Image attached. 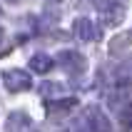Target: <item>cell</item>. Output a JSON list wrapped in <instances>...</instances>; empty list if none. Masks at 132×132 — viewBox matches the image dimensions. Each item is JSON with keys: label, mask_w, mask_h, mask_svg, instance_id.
<instances>
[{"label": "cell", "mask_w": 132, "mask_h": 132, "mask_svg": "<svg viewBox=\"0 0 132 132\" xmlns=\"http://www.w3.org/2000/svg\"><path fill=\"white\" fill-rule=\"evenodd\" d=\"M110 120L100 107H87L82 115V132H110Z\"/></svg>", "instance_id": "cell-1"}, {"label": "cell", "mask_w": 132, "mask_h": 132, "mask_svg": "<svg viewBox=\"0 0 132 132\" xmlns=\"http://www.w3.org/2000/svg\"><path fill=\"white\" fill-rule=\"evenodd\" d=\"M125 13H127V5L125 0H105L102 5H100V15H102V22L105 25H120V22L125 20Z\"/></svg>", "instance_id": "cell-2"}, {"label": "cell", "mask_w": 132, "mask_h": 132, "mask_svg": "<svg viewBox=\"0 0 132 132\" xmlns=\"http://www.w3.org/2000/svg\"><path fill=\"white\" fill-rule=\"evenodd\" d=\"M3 85H5L10 92H28L32 87V80L30 75L20 67H13V70H5L3 72Z\"/></svg>", "instance_id": "cell-3"}, {"label": "cell", "mask_w": 132, "mask_h": 132, "mask_svg": "<svg viewBox=\"0 0 132 132\" xmlns=\"http://www.w3.org/2000/svg\"><path fill=\"white\" fill-rule=\"evenodd\" d=\"M57 65L65 70V72H70V75H80L82 70H85V57H82L80 52H75V50H62L57 55Z\"/></svg>", "instance_id": "cell-4"}, {"label": "cell", "mask_w": 132, "mask_h": 132, "mask_svg": "<svg viewBox=\"0 0 132 132\" xmlns=\"http://www.w3.org/2000/svg\"><path fill=\"white\" fill-rule=\"evenodd\" d=\"M72 32L82 43H92V40H97V35H100V28H97L90 18H77L75 25H72Z\"/></svg>", "instance_id": "cell-5"}, {"label": "cell", "mask_w": 132, "mask_h": 132, "mask_svg": "<svg viewBox=\"0 0 132 132\" xmlns=\"http://www.w3.org/2000/svg\"><path fill=\"white\" fill-rule=\"evenodd\" d=\"M32 120L28 117V112H10L5 120V132H32Z\"/></svg>", "instance_id": "cell-6"}, {"label": "cell", "mask_w": 132, "mask_h": 132, "mask_svg": "<svg viewBox=\"0 0 132 132\" xmlns=\"http://www.w3.org/2000/svg\"><path fill=\"white\" fill-rule=\"evenodd\" d=\"M112 80H115V85H120V87H127V85H132V57L122 60V62L115 67Z\"/></svg>", "instance_id": "cell-7"}, {"label": "cell", "mask_w": 132, "mask_h": 132, "mask_svg": "<svg viewBox=\"0 0 132 132\" xmlns=\"http://www.w3.org/2000/svg\"><path fill=\"white\" fill-rule=\"evenodd\" d=\"M30 67H32L35 72L45 75V72H50V70H52V60L47 57L45 52H37V55H32V57H30Z\"/></svg>", "instance_id": "cell-8"}, {"label": "cell", "mask_w": 132, "mask_h": 132, "mask_svg": "<svg viewBox=\"0 0 132 132\" xmlns=\"http://www.w3.org/2000/svg\"><path fill=\"white\" fill-rule=\"evenodd\" d=\"M120 125L125 127V130H132V102L120 110Z\"/></svg>", "instance_id": "cell-9"}, {"label": "cell", "mask_w": 132, "mask_h": 132, "mask_svg": "<svg viewBox=\"0 0 132 132\" xmlns=\"http://www.w3.org/2000/svg\"><path fill=\"white\" fill-rule=\"evenodd\" d=\"M127 43H130V35H120V37H115V43L110 45V50H112V52H117L120 47H125Z\"/></svg>", "instance_id": "cell-10"}, {"label": "cell", "mask_w": 132, "mask_h": 132, "mask_svg": "<svg viewBox=\"0 0 132 132\" xmlns=\"http://www.w3.org/2000/svg\"><path fill=\"white\" fill-rule=\"evenodd\" d=\"M52 3H60V0H52Z\"/></svg>", "instance_id": "cell-11"}]
</instances>
